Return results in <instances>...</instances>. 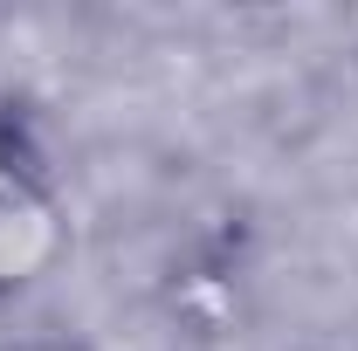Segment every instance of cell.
<instances>
[{
    "instance_id": "cell-1",
    "label": "cell",
    "mask_w": 358,
    "mask_h": 351,
    "mask_svg": "<svg viewBox=\"0 0 358 351\" xmlns=\"http://www.w3.org/2000/svg\"><path fill=\"white\" fill-rule=\"evenodd\" d=\"M55 193L35 173V159L21 152L14 124H0V289H21L35 282L55 248H62V227H55Z\"/></svg>"
},
{
    "instance_id": "cell-2",
    "label": "cell",
    "mask_w": 358,
    "mask_h": 351,
    "mask_svg": "<svg viewBox=\"0 0 358 351\" xmlns=\"http://www.w3.org/2000/svg\"><path fill=\"white\" fill-rule=\"evenodd\" d=\"M7 351H83V345H69V338H28V345H7Z\"/></svg>"
}]
</instances>
